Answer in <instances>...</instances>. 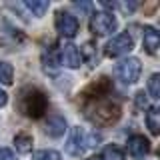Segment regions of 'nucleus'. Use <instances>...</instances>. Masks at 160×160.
Segmentation results:
<instances>
[{"label":"nucleus","instance_id":"10","mask_svg":"<svg viewBox=\"0 0 160 160\" xmlns=\"http://www.w3.org/2000/svg\"><path fill=\"white\" fill-rule=\"evenodd\" d=\"M142 42H144V48L148 50L150 54H154L160 46V34L154 26H144L142 28Z\"/></svg>","mask_w":160,"mask_h":160},{"label":"nucleus","instance_id":"11","mask_svg":"<svg viewBox=\"0 0 160 160\" xmlns=\"http://www.w3.org/2000/svg\"><path fill=\"white\" fill-rule=\"evenodd\" d=\"M32 144H34V138H32V134H28V132H20V134L14 136V146H16V150L20 154L32 152Z\"/></svg>","mask_w":160,"mask_h":160},{"label":"nucleus","instance_id":"13","mask_svg":"<svg viewBox=\"0 0 160 160\" xmlns=\"http://www.w3.org/2000/svg\"><path fill=\"white\" fill-rule=\"evenodd\" d=\"M24 6H26L30 12H32V16H44V14L48 12V8H50V2L48 0H26L24 2Z\"/></svg>","mask_w":160,"mask_h":160},{"label":"nucleus","instance_id":"14","mask_svg":"<svg viewBox=\"0 0 160 160\" xmlns=\"http://www.w3.org/2000/svg\"><path fill=\"white\" fill-rule=\"evenodd\" d=\"M146 124L150 128V132L156 136V134L160 132V110L158 106H150L148 112H146Z\"/></svg>","mask_w":160,"mask_h":160},{"label":"nucleus","instance_id":"2","mask_svg":"<svg viewBox=\"0 0 160 160\" xmlns=\"http://www.w3.org/2000/svg\"><path fill=\"white\" fill-rule=\"evenodd\" d=\"M132 48H134L132 36L128 32H122V34H116V36H112L108 40L104 52L110 58H120V56H126L128 52H132Z\"/></svg>","mask_w":160,"mask_h":160},{"label":"nucleus","instance_id":"16","mask_svg":"<svg viewBox=\"0 0 160 160\" xmlns=\"http://www.w3.org/2000/svg\"><path fill=\"white\" fill-rule=\"evenodd\" d=\"M12 80H14V68H12V64H8V62H4V60H0V84H12Z\"/></svg>","mask_w":160,"mask_h":160},{"label":"nucleus","instance_id":"7","mask_svg":"<svg viewBox=\"0 0 160 160\" xmlns=\"http://www.w3.org/2000/svg\"><path fill=\"white\" fill-rule=\"evenodd\" d=\"M60 64H64V66L68 68H80V64H82V56H80V50L78 46H74V44H64L62 48H60Z\"/></svg>","mask_w":160,"mask_h":160},{"label":"nucleus","instance_id":"6","mask_svg":"<svg viewBox=\"0 0 160 160\" xmlns=\"http://www.w3.org/2000/svg\"><path fill=\"white\" fill-rule=\"evenodd\" d=\"M86 148H88V136L84 132V128L74 126L68 136V142H66V152L70 156H82Z\"/></svg>","mask_w":160,"mask_h":160},{"label":"nucleus","instance_id":"21","mask_svg":"<svg viewBox=\"0 0 160 160\" xmlns=\"http://www.w3.org/2000/svg\"><path fill=\"white\" fill-rule=\"evenodd\" d=\"M136 104H138V108H146V98H144V92H138L136 94Z\"/></svg>","mask_w":160,"mask_h":160},{"label":"nucleus","instance_id":"3","mask_svg":"<svg viewBox=\"0 0 160 160\" xmlns=\"http://www.w3.org/2000/svg\"><path fill=\"white\" fill-rule=\"evenodd\" d=\"M90 28H92V32L96 36H108V34L116 32L118 20L110 12H94L92 20H90Z\"/></svg>","mask_w":160,"mask_h":160},{"label":"nucleus","instance_id":"23","mask_svg":"<svg viewBox=\"0 0 160 160\" xmlns=\"http://www.w3.org/2000/svg\"><path fill=\"white\" fill-rule=\"evenodd\" d=\"M86 160H100V158H86Z\"/></svg>","mask_w":160,"mask_h":160},{"label":"nucleus","instance_id":"9","mask_svg":"<svg viewBox=\"0 0 160 160\" xmlns=\"http://www.w3.org/2000/svg\"><path fill=\"white\" fill-rule=\"evenodd\" d=\"M46 134L52 138H62L64 132L68 130V124H66V118L60 116V114H50L48 120H46Z\"/></svg>","mask_w":160,"mask_h":160},{"label":"nucleus","instance_id":"22","mask_svg":"<svg viewBox=\"0 0 160 160\" xmlns=\"http://www.w3.org/2000/svg\"><path fill=\"white\" fill-rule=\"evenodd\" d=\"M6 102H8V94H6V90L0 88V108L6 106Z\"/></svg>","mask_w":160,"mask_h":160},{"label":"nucleus","instance_id":"19","mask_svg":"<svg viewBox=\"0 0 160 160\" xmlns=\"http://www.w3.org/2000/svg\"><path fill=\"white\" fill-rule=\"evenodd\" d=\"M80 56H82V60H84V56H86L88 62H90V66H94V64L98 62V58L94 56V44H92V42H86V44H84V48H82V52H80Z\"/></svg>","mask_w":160,"mask_h":160},{"label":"nucleus","instance_id":"20","mask_svg":"<svg viewBox=\"0 0 160 160\" xmlns=\"http://www.w3.org/2000/svg\"><path fill=\"white\" fill-rule=\"evenodd\" d=\"M0 160H16V156L10 148H0Z\"/></svg>","mask_w":160,"mask_h":160},{"label":"nucleus","instance_id":"4","mask_svg":"<svg viewBox=\"0 0 160 160\" xmlns=\"http://www.w3.org/2000/svg\"><path fill=\"white\" fill-rule=\"evenodd\" d=\"M140 72H142V64H140V60L134 58V56L120 60L118 66H116V76L122 80L124 84H134V82H138Z\"/></svg>","mask_w":160,"mask_h":160},{"label":"nucleus","instance_id":"17","mask_svg":"<svg viewBox=\"0 0 160 160\" xmlns=\"http://www.w3.org/2000/svg\"><path fill=\"white\" fill-rule=\"evenodd\" d=\"M32 160H62V156L52 148H44V150H36L32 154Z\"/></svg>","mask_w":160,"mask_h":160},{"label":"nucleus","instance_id":"12","mask_svg":"<svg viewBox=\"0 0 160 160\" xmlns=\"http://www.w3.org/2000/svg\"><path fill=\"white\" fill-rule=\"evenodd\" d=\"M42 62H44V70L48 74H56L60 68V54L56 50H48V52H44Z\"/></svg>","mask_w":160,"mask_h":160},{"label":"nucleus","instance_id":"5","mask_svg":"<svg viewBox=\"0 0 160 160\" xmlns=\"http://www.w3.org/2000/svg\"><path fill=\"white\" fill-rule=\"evenodd\" d=\"M56 30L60 32V36H64V38H74L80 30V22L74 14L60 10L56 14Z\"/></svg>","mask_w":160,"mask_h":160},{"label":"nucleus","instance_id":"1","mask_svg":"<svg viewBox=\"0 0 160 160\" xmlns=\"http://www.w3.org/2000/svg\"><path fill=\"white\" fill-rule=\"evenodd\" d=\"M20 108L22 112L30 118H40L48 108V100L40 92L38 88H26L22 90V98H20Z\"/></svg>","mask_w":160,"mask_h":160},{"label":"nucleus","instance_id":"8","mask_svg":"<svg viewBox=\"0 0 160 160\" xmlns=\"http://www.w3.org/2000/svg\"><path fill=\"white\" fill-rule=\"evenodd\" d=\"M150 152V142H148V138H144L142 134H134V136H130L128 138V154L132 158H144L146 154Z\"/></svg>","mask_w":160,"mask_h":160},{"label":"nucleus","instance_id":"18","mask_svg":"<svg viewBox=\"0 0 160 160\" xmlns=\"http://www.w3.org/2000/svg\"><path fill=\"white\" fill-rule=\"evenodd\" d=\"M148 92L154 100L160 98V74H152L148 80Z\"/></svg>","mask_w":160,"mask_h":160},{"label":"nucleus","instance_id":"15","mask_svg":"<svg viewBox=\"0 0 160 160\" xmlns=\"http://www.w3.org/2000/svg\"><path fill=\"white\" fill-rule=\"evenodd\" d=\"M100 160H124V152L116 144H108V146H104Z\"/></svg>","mask_w":160,"mask_h":160}]
</instances>
